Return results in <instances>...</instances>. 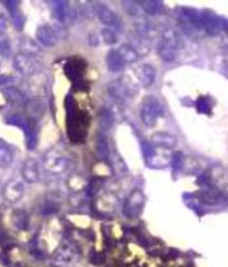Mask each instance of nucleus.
Segmentation results:
<instances>
[{"label":"nucleus","mask_w":228,"mask_h":267,"mask_svg":"<svg viewBox=\"0 0 228 267\" xmlns=\"http://www.w3.org/2000/svg\"><path fill=\"white\" fill-rule=\"evenodd\" d=\"M71 157L68 150L63 146H56L46 152L44 157V166L47 171L59 175L69 169L71 165Z\"/></svg>","instance_id":"obj_1"},{"label":"nucleus","mask_w":228,"mask_h":267,"mask_svg":"<svg viewBox=\"0 0 228 267\" xmlns=\"http://www.w3.org/2000/svg\"><path fill=\"white\" fill-rule=\"evenodd\" d=\"M179 47L180 39L177 32L172 29V28H166L161 32L160 41L157 48V52L160 58L167 61V63H172L177 57Z\"/></svg>","instance_id":"obj_2"},{"label":"nucleus","mask_w":228,"mask_h":267,"mask_svg":"<svg viewBox=\"0 0 228 267\" xmlns=\"http://www.w3.org/2000/svg\"><path fill=\"white\" fill-rule=\"evenodd\" d=\"M108 93L112 98L122 102L127 98L134 97L138 93V86L131 82V79L128 76H123L121 78L113 80L108 85Z\"/></svg>","instance_id":"obj_3"},{"label":"nucleus","mask_w":228,"mask_h":267,"mask_svg":"<svg viewBox=\"0 0 228 267\" xmlns=\"http://www.w3.org/2000/svg\"><path fill=\"white\" fill-rule=\"evenodd\" d=\"M142 150H144V156L147 166L154 169H160L167 167L172 163V156H170L168 150L157 148L147 142V144L142 145Z\"/></svg>","instance_id":"obj_4"},{"label":"nucleus","mask_w":228,"mask_h":267,"mask_svg":"<svg viewBox=\"0 0 228 267\" xmlns=\"http://www.w3.org/2000/svg\"><path fill=\"white\" fill-rule=\"evenodd\" d=\"M163 114V107L159 100L154 96L146 97L141 105L140 117L146 126L153 127Z\"/></svg>","instance_id":"obj_5"},{"label":"nucleus","mask_w":228,"mask_h":267,"mask_svg":"<svg viewBox=\"0 0 228 267\" xmlns=\"http://www.w3.org/2000/svg\"><path fill=\"white\" fill-rule=\"evenodd\" d=\"M13 67L25 76H31L40 71L41 65L34 55L19 52L13 58Z\"/></svg>","instance_id":"obj_6"},{"label":"nucleus","mask_w":228,"mask_h":267,"mask_svg":"<svg viewBox=\"0 0 228 267\" xmlns=\"http://www.w3.org/2000/svg\"><path fill=\"white\" fill-rule=\"evenodd\" d=\"M145 204V195L142 194L141 190L135 189L132 192L129 197L126 199L125 204H123L122 211L125 216L128 218H135L137 216H139V214L142 211V207H144Z\"/></svg>","instance_id":"obj_7"},{"label":"nucleus","mask_w":228,"mask_h":267,"mask_svg":"<svg viewBox=\"0 0 228 267\" xmlns=\"http://www.w3.org/2000/svg\"><path fill=\"white\" fill-rule=\"evenodd\" d=\"M25 193V186L21 179L12 178L2 188V197L9 203H16L20 200Z\"/></svg>","instance_id":"obj_8"},{"label":"nucleus","mask_w":228,"mask_h":267,"mask_svg":"<svg viewBox=\"0 0 228 267\" xmlns=\"http://www.w3.org/2000/svg\"><path fill=\"white\" fill-rule=\"evenodd\" d=\"M46 109H47V104L45 103L44 99L34 98L28 100L25 106L27 115L26 118L32 123H37L44 117V115L46 114Z\"/></svg>","instance_id":"obj_9"},{"label":"nucleus","mask_w":228,"mask_h":267,"mask_svg":"<svg viewBox=\"0 0 228 267\" xmlns=\"http://www.w3.org/2000/svg\"><path fill=\"white\" fill-rule=\"evenodd\" d=\"M36 37L41 45L46 47L56 46L59 39V32L50 25H42L37 28Z\"/></svg>","instance_id":"obj_10"},{"label":"nucleus","mask_w":228,"mask_h":267,"mask_svg":"<svg viewBox=\"0 0 228 267\" xmlns=\"http://www.w3.org/2000/svg\"><path fill=\"white\" fill-rule=\"evenodd\" d=\"M94 11L104 25L111 27L119 26V19L116 16V13L113 12L105 4L96 3L94 7Z\"/></svg>","instance_id":"obj_11"},{"label":"nucleus","mask_w":228,"mask_h":267,"mask_svg":"<svg viewBox=\"0 0 228 267\" xmlns=\"http://www.w3.org/2000/svg\"><path fill=\"white\" fill-rule=\"evenodd\" d=\"M21 175L25 182L29 184L37 183L40 179V168L39 164L36 159H27L22 165Z\"/></svg>","instance_id":"obj_12"},{"label":"nucleus","mask_w":228,"mask_h":267,"mask_svg":"<svg viewBox=\"0 0 228 267\" xmlns=\"http://www.w3.org/2000/svg\"><path fill=\"white\" fill-rule=\"evenodd\" d=\"M136 76L141 87L148 88L155 82L156 69L149 64H142L136 69Z\"/></svg>","instance_id":"obj_13"},{"label":"nucleus","mask_w":228,"mask_h":267,"mask_svg":"<svg viewBox=\"0 0 228 267\" xmlns=\"http://www.w3.org/2000/svg\"><path fill=\"white\" fill-rule=\"evenodd\" d=\"M151 145L157 147V148H161V149H173L174 147L177 144V140H176V138L170 135L168 133H156L154 134L153 136H151Z\"/></svg>","instance_id":"obj_14"},{"label":"nucleus","mask_w":228,"mask_h":267,"mask_svg":"<svg viewBox=\"0 0 228 267\" xmlns=\"http://www.w3.org/2000/svg\"><path fill=\"white\" fill-rule=\"evenodd\" d=\"M2 94L7 102L10 104L11 106L18 107V108H20V107L25 108L27 100H26L25 95H23L19 89L15 87H8L2 90Z\"/></svg>","instance_id":"obj_15"},{"label":"nucleus","mask_w":228,"mask_h":267,"mask_svg":"<svg viewBox=\"0 0 228 267\" xmlns=\"http://www.w3.org/2000/svg\"><path fill=\"white\" fill-rule=\"evenodd\" d=\"M106 65L112 73H119L125 68V61L122 60L120 55L116 49L109 50L106 56Z\"/></svg>","instance_id":"obj_16"},{"label":"nucleus","mask_w":228,"mask_h":267,"mask_svg":"<svg viewBox=\"0 0 228 267\" xmlns=\"http://www.w3.org/2000/svg\"><path fill=\"white\" fill-rule=\"evenodd\" d=\"M35 124L26 118L25 124L22 125V130L25 132V139L26 145L29 149H34L37 146V131L35 128Z\"/></svg>","instance_id":"obj_17"},{"label":"nucleus","mask_w":228,"mask_h":267,"mask_svg":"<svg viewBox=\"0 0 228 267\" xmlns=\"http://www.w3.org/2000/svg\"><path fill=\"white\" fill-rule=\"evenodd\" d=\"M120 55L125 64H132L139 58V52L130 44H122L119 48L116 49Z\"/></svg>","instance_id":"obj_18"},{"label":"nucleus","mask_w":228,"mask_h":267,"mask_svg":"<svg viewBox=\"0 0 228 267\" xmlns=\"http://www.w3.org/2000/svg\"><path fill=\"white\" fill-rule=\"evenodd\" d=\"M13 161V152L6 142L0 141V168H8Z\"/></svg>","instance_id":"obj_19"},{"label":"nucleus","mask_w":228,"mask_h":267,"mask_svg":"<svg viewBox=\"0 0 228 267\" xmlns=\"http://www.w3.org/2000/svg\"><path fill=\"white\" fill-rule=\"evenodd\" d=\"M96 152L99 158L105 161L109 157V146L107 141V137L104 134H99L96 139Z\"/></svg>","instance_id":"obj_20"},{"label":"nucleus","mask_w":228,"mask_h":267,"mask_svg":"<svg viewBox=\"0 0 228 267\" xmlns=\"http://www.w3.org/2000/svg\"><path fill=\"white\" fill-rule=\"evenodd\" d=\"M87 180L85 179L82 175L75 174L70 176V178L68 179V187L73 190V192H83V190L87 189Z\"/></svg>","instance_id":"obj_21"},{"label":"nucleus","mask_w":228,"mask_h":267,"mask_svg":"<svg viewBox=\"0 0 228 267\" xmlns=\"http://www.w3.org/2000/svg\"><path fill=\"white\" fill-rule=\"evenodd\" d=\"M139 7L148 15H157V13L163 12L164 7L163 3L159 1H154V0H147V1L138 2Z\"/></svg>","instance_id":"obj_22"},{"label":"nucleus","mask_w":228,"mask_h":267,"mask_svg":"<svg viewBox=\"0 0 228 267\" xmlns=\"http://www.w3.org/2000/svg\"><path fill=\"white\" fill-rule=\"evenodd\" d=\"M93 173H94L95 178L105 179L113 174V170L111 168V165H108L107 163H105V161L102 160L93 167Z\"/></svg>","instance_id":"obj_23"},{"label":"nucleus","mask_w":228,"mask_h":267,"mask_svg":"<svg viewBox=\"0 0 228 267\" xmlns=\"http://www.w3.org/2000/svg\"><path fill=\"white\" fill-rule=\"evenodd\" d=\"M98 121H99V126H101L103 131L111 130L114 124L113 113L107 108H103L98 114Z\"/></svg>","instance_id":"obj_24"},{"label":"nucleus","mask_w":228,"mask_h":267,"mask_svg":"<svg viewBox=\"0 0 228 267\" xmlns=\"http://www.w3.org/2000/svg\"><path fill=\"white\" fill-rule=\"evenodd\" d=\"M108 158H112V166H111L112 170H115V173L120 175L127 173V167L125 163H123V160L119 156V154L114 152V155H111V152H109Z\"/></svg>","instance_id":"obj_25"},{"label":"nucleus","mask_w":228,"mask_h":267,"mask_svg":"<svg viewBox=\"0 0 228 267\" xmlns=\"http://www.w3.org/2000/svg\"><path fill=\"white\" fill-rule=\"evenodd\" d=\"M55 11H56L57 18L59 19V21L65 22L68 19V16L70 13V9H69L68 2H66V1L56 2Z\"/></svg>","instance_id":"obj_26"},{"label":"nucleus","mask_w":228,"mask_h":267,"mask_svg":"<svg viewBox=\"0 0 228 267\" xmlns=\"http://www.w3.org/2000/svg\"><path fill=\"white\" fill-rule=\"evenodd\" d=\"M12 222L18 228H21V230L26 228L28 224L26 213L23 211H15L12 214Z\"/></svg>","instance_id":"obj_27"},{"label":"nucleus","mask_w":228,"mask_h":267,"mask_svg":"<svg viewBox=\"0 0 228 267\" xmlns=\"http://www.w3.org/2000/svg\"><path fill=\"white\" fill-rule=\"evenodd\" d=\"M102 38H103V41L108 46L116 45L118 41V38L116 36L115 31H113L112 29H108V28H105V29L102 30Z\"/></svg>","instance_id":"obj_28"},{"label":"nucleus","mask_w":228,"mask_h":267,"mask_svg":"<svg viewBox=\"0 0 228 267\" xmlns=\"http://www.w3.org/2000/svg\"><path fill=\"white\" fill-rule=\"evenodd\" d=\"M184 160H185V157L182 152H176V154L172 157V163L170 164H173L175 171H180L183 169Z\"/></svg>","instance_id":"obj_29"},{"label":"nucleus","mask_w":228,"mask_h":267,"mask_svg":"<svg viewBox=\"0 0 228 267\" xmlns=\"http://www.w3.org/2000/svg\"><path fill=\"white\" fill-rule=\"evenodd\" d=\"M103 185V179H98V178H94V180L87 186V192L90 195V196H96L97 193L99 192Z\"/></svg>","instance_id":"obj_30"},{"label":"nucleus","mask_w":228,"mask_h":267,"mask_svg":"<svg viewBox=\"0 0 228 267\" xmlns=\"http://www.w3.org/2000/svg\"><path fill=\"white\" fill-rule=\"evenodd\" d=\"M123 6L126 7V10L130 13V15H137L139 11V4L135 2H123Z\"/></svg>","instance_id":"obj_31"},{"label":"nucleus","mask_w":228,"mask_h":267,"mask_svg":"<svg viewBox=\"0 0 228 267\" xmlns=\"http://www.w3.org/2000/svg\"><path fill=\"white\" fill-rule=\"evenodd\" d=\"M9 79H10L9 76H0V85L7 84L9 82Z\"/></svg>","instance_id":"obj_32"}]
</instances>
